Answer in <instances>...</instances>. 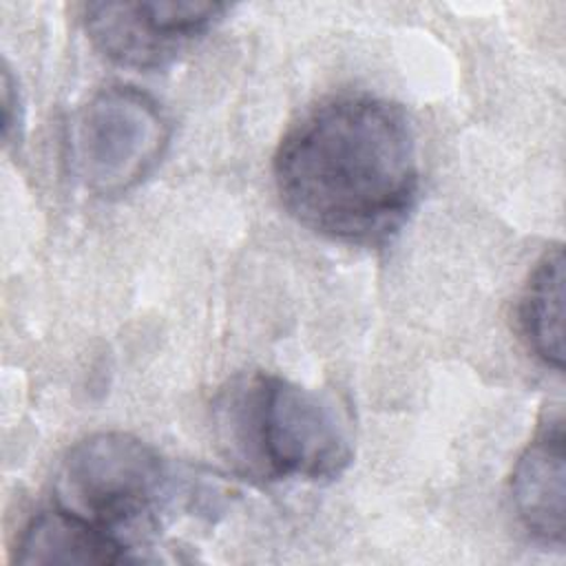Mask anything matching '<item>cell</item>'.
Returning a JSON list of instances; mask_svg holds the SVG:
<instances>
[{
    "label": "cell",
    "mask_w": 566,
    "mask_h": 566,
    "mask_svg": "<svg viewBox=\"0 0 566 566\" xmlns=\"http://www.w3.org/2000/svg\"><path fill=\"white\" fill-rule=\"evenodd\" d=\"M274 184L285 210L312 232L378 245L418 201L411 124L396 104L367 93L323 99L283 135Z\"/></svg>",
    "instance_id": "6da1fadb"
},
{
    "label": "cell",
    "mask_w": 566,
    "mask_h": 566,
    "mask_svg": "<svg viewBox=\"0 0 566 566\" xmlns=\"http://www.w3.org/2000/svg\"><path fill=\"white\" fill-rule=\"evenodd\" d=\"M214 436L228 462L256 480H332L354 455L345 407L274 374H245L217 396Z\"/></svg>",
    "instance_id": "7a4b0ae2"
},
{
    "label": "cell",
    "mask_w": 566,
    "mask_h": 566,
    "mask_svg": "<svg viewBox=\"0 0 566 566\" xmlns=\"http://www.w3.org/2000/svg\"><path fill=\"white\" fill-rule=\"evenodd\" d=\"M55 495L62 509L117 535L159 513L170 497V473L144 440L99 431L66 451Z\"/></svg>",
    "instance_id": "3957f363"
},
{
    "label": "cell",
    "mask_w": 566,
    "mask_h": 566,
    "mask_svg": "<svg viewBox=\"0 0 566 566\" xmlns=\"http://www.w3.org/2000/svg\"><path fill=\"white\" fill-rule=\"evenodd\" d=\"M170 124L159 104L135 86L97 91L71 119L69 159L75 177L97 195L135 188L159 164Z\"/></svg>",
    "instance_id": "277c9868"
},
{
    "label": "cell",
    "mask_w": 566,
    "mask_h": 566,
    "mask_svg": "<svg viewBox=\"0 0 566 566\" xmlns=\"http://www.w3.org/2000/svg\"><path fill=\"white\" fill-rule=\"evenodd\" d=\"M226 11V4L197 0L91 2L84 7V29L108 60L157 69L208 33Z\"/></svg>",
    "instance_id": "5b68a950"
},
{
    "label": "cell",
    "mask_w": 566,
    "mask_h": 566,
    "mask_svg": "<svg viewBox=\"0 0 566 566\" xmlns=\"http://www.w3.org/2000/svg\"><path fill=\"white\" fill-rule=\"evenodd\" d=\"M564 422L548 420L513 467L511 500L524 528L546 544L564 542Z\"/></svg>",
    "instance_id": "8992f818"
},
{
    "label": "cell",
    "mask_w": 566,
    "mask_h": 566,
    "mask_svg": "<svg viewBox=\"0 0 566 566\" xmlns=\"http://www.w3.org/2000/svg\"><path fill=\"white\" fill-rule=\"evenodd\" d=\"M18 564H122L130 562L128 546L111 531L57 506L29 520L20 533Z\"/></svg>",
    "instance_id": "52a82bcc"
},
{
    "label": "cell",
    "mask_w": 566,
    "mask_h": 566,
    "mask_svg": "<svg viewBox=\"0 0 566 566\" xmlns=\"http://www.w3.org/2000/svg\"><path fill=\"white\" fill-rule=\"evenodd\" d=\"M520 329L537 358L564 365V252L553 248L535 263L517 307Z\"/></svg>",
    "instance_id": "ba28073f"
}]
</instances>
